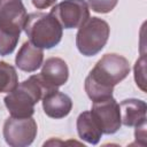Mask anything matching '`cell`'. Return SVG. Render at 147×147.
I'll return each instance as SVG.
<instances>
[{
    "label": "cell",
    "mask_w": 147,
    "mask_h": 147,
    "mask_svg": "<svg viewBox=\"0 0 147 147\" xmlns=\"http://www.w3.org/2000/svg\"><path fill=\"white\" fill-rule=\"evenodd\" d=\"M136 127V132H134V137L137 141H140L141 146L146 145V122L134 126Z\"/></svg>",
    "instance_id": "ac0fdd59"
},
{
    "label": "cell",
    "mask_w": 147,
    "mask_h": 147,
    "mask_svg": "<svg viewBox=\"0 0 147 147\" xmlns=\"http://www.w3.org/2000/svg\"><path fill=\"white\" fill-rule=\"evenodd\" d=\"M119 105L121 121L125 126H137L146 122L147 105L139 99H125Z\"/></svg>",
    "instance_id": "7c38bea8"
},
{
    "label": "cell",
    "mask_w": 147,
    "mask_h": 147,
    "mask_svg": "<svg viewBox=\"0 0 147 147\" xmlns=\"http://www.w3.org/2000/svg\"><path fill=\"white\" fill-rule=\"evenodd\" d=\"M44 113L55 119L63 118L69 115L72 108V100L65 93L57 91V88L48 91L41 99Z\"/></svg>",
    "instance_id": "9c48e42d"
},
{
    "label": "cell",
    "mask_w": 147,
    "mask_h": 147,
    "mask_svg": "<svg viewBox=\"0 0 147 147\" xmlns=\"http://www.w3.org/2000/svg\"><path fill=\"white\" fill-rule=\"evenodd\" d=\"M48 90H55L64 85L69 78V68L67 62L61 57H48L39 74Z\"/></svg>",
    "instance_id": "ba28073f"
},
{
    "label": "cell",
    "mask_w": 147,
    "mask_h": 147,
    "mask_svg": "<svg viewBox=\"0 0 147 147\" xmlns=\"http://www.w3.org/2000/svg\"><path fill=\"white\" fill-rule=\"evenodd\" d=\"M48 91L39 74L32 75L9 92L3 102L10 116L18 118L31 117L34 114V106Z\"/></svg>",
    "instance_id": "7a4b0ae2"
},
{
    "label": "cell",
    "mask_w": 147,
    "mask_h": 147,
    "mask_svg": "<svg viewBox=\"0 0 147 147\" xmlns=\"http://www.w3.org/2000/svg\"><path fill=\"white\" fill-rule=\"evenodd\" d=\"M118 0H87L88 8L99 14L110 13L117 5Z\"/></svg>",
    "instance_id": "2e32d148"
},
{
    "label": "cell",
    "mask_w": 147,
    "mask_h": 147,
    "mask_svg": "<svg viewBox=\"0 0 147 147\" xmlns=\"http://www.w3.org/2000/svg\"><path fill=\"white\" fill-rule=\"evenodd\" d=\"M21 29L0 24V55L6 56L14 52L20 40Z\"/></svg>",
    "instance_id": "5bb4252c"
},
{
    "label": "cell",
    "mask_w": 147,
    "mask_h": 147,
    "mask_svg": "<svg viewBox=\"0 0 147 147\" xmlns=\"http://www.w3.org/2000/svg\"><path fill=\"white\" fill-rule=\"evenodd\" d=\"M62 29L61 24L51 13H31L26 16L23 25L29 40L42 49L53 48L61 41Z\"/></svg>",
    "instance_id": "3957f363"
},
{
    "label": "cell",
    "mask_w": 147,
    "mask_h": 147,
    "mask_svg": "<svg viewBox=\"0 0 147 147\" xmlns=\"http://www.w3.org/2000/svg\"><path fill=\"white\" fill-rule=\"evenodd\" d=\"M44 61V51L42 48H39L34 46L30 40L23 42L21 48L18 49L16 57H15V64L16 67L25 72H33L37 69H39Z\"/></svg>",
    "instance_id": "8fae6325"
},
{
    "label": "cell",
    "mask_w": 147,
    "mask_h": 147,
    "mask_svg": "<svg viewBox=\"0 0 147 147\" xmlns=\"http://www.w3.org/2000/svg\"><path fill=\"white\" fill-rule=\"evenodd\" d=\"M130 63L126 57L116 53L105 54L92 68L85 78V92L92 101L113 96L114 86L130 74Z\"/></svg>",
    "instance_id": "6da1fadb"
},
{
    "label": "cell",
    "mask_w": 147,
    "mask_h": 147,
    "mask_svg": "<svg viewBox=\"0 0 147 147\" xmlns=\"http://www.w3.org/2000/svg\"><path fill=\"white\" fill-rule=\"evenodd\" d=\"M146 61L145 57H140L136 61L134 64V80L137 86L142 91L146 92V78H145V68H146Z\"/></svg>",
    "instance_id": "e0dca14e"
},
{
    "label": "cell",
    "mask_w": 147,
    "mask_h": 147,
    "mask_svg": "<svg viewBox=\"0 0 147 147\" xmlns=\"http://www.w3.org/2000/svg\"><path fill=\"white\" fill-rule=\"evenodd\" d=\"M32 1V5L37 8V9H45V8H48L51 6H53L56 0H31Z\"/></svg>",
    "instance_id": "d6986e66"
},
{
    "label": "cell",
    "mask_w": 147,
    "mask_h": 147,
    "mask_svg": "<svg viewBox=\"0 0 147 147\" xmlns=\"http://www.w3.org/2000/svg\"><path fill=\"white\" fill-rule=\"evenodd\" d=\"M110 34L109 24L99 17H90L76 34V46L84 56H93L106 46Z\"/></svg>",
    "instance_id": "277c9868"
},
{
    "label": "cell",
    "mask_w": 147,
    "mask_h": 147,
    "mask_svg": "<svg viewBox=\"0 0 147 147\" xmlns=\"http://www.w3.org/2000/svg\"><path fill=\"white\" fill-rule=\"evenodd\" d=\"M26 9L22 0H0V24L23 30Z\"/></svg>",
    "instance_id": "30bf717a"
},
{
    "label": "cell",
    "mask_w": 147,
    "mask_h": 147,
    "mask_svg": "<svg viewBox=\"0 0 147 147\" xmlns=\"http://www.w3.org/2000/svg\"><path fill=\"white\" fill-rule=\"evenodd\" d=\"M90 111L96 119L102 133L114 134L121 129L122 121L119 105L113 96L99 101H93L92 109Z\"/></svg>",
    "instance_id": "52a82bcc"
},
{
    "label": "cell",
    "mask_w": 147,
    "mask_h": 147,
    "mask_svg": "<svg viewBox=\"0 0 147 147\" xmlns=\"http://www.w3.org/2000/svg\"><path fill=\"white\" fill-rule=\"evenodd\" d=\"M38 126L34 118L31 117H8L3 123V138L10 147L30 146L37 137Z\"/></svg>",
    "instance_id": "5b68a950"
},
{
    "label": "cell",
    "mask_w": 147,
    "mask_h": 147,
    "mask_svg": "<svg viewBox=\"0 0 147 147\" xmlns=\"http://www.w3.org/2000/svg\"><path fill=\"white\" fill-rule=\"evenodd\" d=\"M49 13L64 29H77L90 18V8L85 0H63Z\"/></svg>",
    "instance_id": "8992f818"
},
{
    "label": "cell",
    "mask_w": 147,
    "mask_h": 147,
    "mask_svg": "<svg viewBox=\"0 0 147 147\" xmlns=\"http://www.w3.org/2000/svg\"><path fill=\"white\" fill-rule=\"evenodd\" d=\"M18 85V76L15 67L0 61V93H9Z\"/></svg>",
    "instance_id": "9a60e30c"
},
{
    "label": "cell",
    "mask_w": 147,
    "mask_h": 147,
    "mask_svg": "<svg viewBox=\"0 0 147 147\" xmlns=\"http://www.w3.org/2000/svg\"><path fill=\"white\" fill-rule=\"evenodd\" d=\"M76 127L79 138L91 145H96L103 134L91 111H83L79 114L77 117Z\"/></svg>",
    "instance_id": "4fadbf2b"
}]
</instances>
